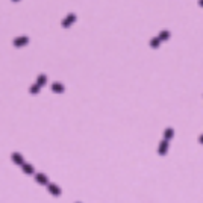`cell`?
<instances>
[{
  "label": "cell",
  "mask_w": 203,
  "mask_h": 203,
  "mask_svg": "<svg viewBox=\"0 0 203 203\" xmlns=\"http://www.w3.org/2000/svg\"><path fill=\"white\" fill-rule=\"evenodd\" d=\"M29 42V38L27 37H17L15 40H14V45L15 47H21V45H26Z\"/></svg>",
  "instance_id": "obj_1"
},
{
  "label": "cell",
  "mask_w": 203,
  "mask_h": 203,
  "mask_svg": "<svg viewBox=\"0 0 203 203\" xmlns=\"http://www.w3.org/2000/svg\"><path fill=\"white\" fill-rule=\"evenodd\" d=\"M74 20H76V15H74V14H70V15H67V18L62 21V26H64V27H67V26H68V24H71Z\"/></svg>",
  "instance_id": "obj_2"
},
{
  "label": "cell",
  "mask_w": 203,
  "mask_h": 203,
  "mask_svg": "<svg viewBox=\"0 0 203 203\" xmlns=\"http://www.w3.org/2000/svg\"><path fill=\"white\" fill-rule=\"evenodd\" d=\"M12 159L15 161V164H20V165L24 164V159H23V156H21L20 153H14V155H12Z\"/></svg>",
  "instance_id": "obj_3"
},
{
  "label": "cell",
  "mask_w": 203,
  "mask_h": 203,
  "mask_svg": "<svg viewBox=\"0 0 203 203\" xmlns=\"http://www.w3.org/2000/svg\"><path fill=\"white\" fill-rule=\"evenodd\" d=\"M52 89H53V92H64V86L61 83H56V82L52 85Z\"/></svg>",
  "instance_id": "obj_4"
},
{
  "label": "cell",
  "mask_w": 203,
  "mask_h": 203,
  "mask_svg": "<svg viewBox=\"0 0 203 203\" xmlns=\"http://www.w3.org/2000/svg\"><path fill=\"white\" fill-rule=\"evenodd\" d=\"M35 177H37V180L41 182V183H47V177H45V176H42V174H37Z\"/></svg>",
  "instance_id": "obj_5"
},
{
  "label": "cell",
  "mask_w": 203,
  "mask_h": 203,
  "mask_svg": "<svg viewBox=\"0 0 203 203\" xmlns=\"http://www.w3.org/2000/svg\"><path fill=\"white\" fill-rule=\"evenodd\" d=\"M45 81H47V79H45L44 74H40V76H38V85H40V86H42V85L45 83Z\"/></svg>",
  "instance_id": "obj_6"
},
{
  "label": "cell",
  "mask_w": 203,
  "mask_h": 203,
  "mask_svg": "<svg viewBox=\"0 0 203 203\" xmlns=\"http://www.w3.org/2000/svg\"><path fill=\"white\" fill-rule=\"evenodd\" d=\"M38 91H40V85H38V83H37V85H32V86H31V92H32V94H37Z\"/></svg>",
  "instance_id": "obj_7"
},
{
  "label": "cell",
  "mask_w": 203,
  "mask_h": 203,
  "mask_svg": "<svg viewBox=\"0 0 203 203\" xmlns=\"http://www.w3.org/2000/svg\"><path fill=\"white\" fill-rule=\"evenodd\" d=\"M49 190H50L53 194H59V193H61V191H59V188H56L55 185H49Z\"/></svg>",
  "instance_id": "obj_8"
},
{
  "label": "cell",
  "mask_w": 203,
  "mask_h": 203,
  "mask_svg": "<svg viewBox=\"0 0 203 203\" xmlns=\"http://www.w3.org/2000/svg\"><path fill=\"white\" fill-rule=\"evenodd\" d=\"M23 167H24V170H26L27 173H34V168H32L31 165H26V164H23Z\"/></svg>",
  "instance_id": "obj_9"
},
{
  "label": "cell",
  "mask_w": 203,
  "mask_h": 203,
  "mask_svg": "<svg viewBox=\"0 0 203 203\" xmlns=\"http://www.w3.org/2000/svg\"><path fill=\"white\" fill-rule=\"evenodd\" d=\"M199 3H200V6H203V0H199Z\"/></svg>",
  "instance_id": "obj_10"
},
{
  "label": "cell",
  "mask_w": 203,
  "mask_h": 203,
  "mask_svg": "<svg viewBox=\"0 0 203 203\" xmlns=\"http://www.w3.org/2000/svg\"><path fill=\"white\" fill-rule=\"evenodd\" d=\"M14 2H15V0H14Z\"/></svg>",
  "instance_id": "obj_11"
}]
</instances>
